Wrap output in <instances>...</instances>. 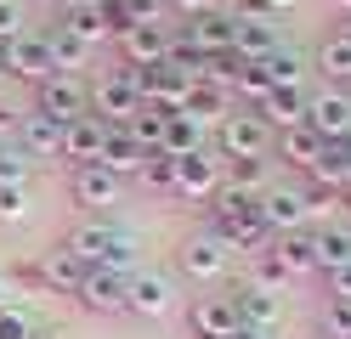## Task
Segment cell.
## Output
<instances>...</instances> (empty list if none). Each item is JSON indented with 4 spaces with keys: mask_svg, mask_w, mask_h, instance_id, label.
<instances>
[{
    "mask_svg": "<svg viewBox=\"0 0 351 339\" xmlns=\"http://www.w3.org/2000/svg\"><path fill=\"white\" fill-rule=\"evenodd\" d=\"M153 153H170V158H187V153H204V125L187 119V113H170L165 119V136Z\"/></svg>",
    "mask_w": 351,
    "mask_h": 339,
    "instance_id": "26",
    "label": "cell"
},
{
    "mask_svg": "<svg viewBox=\"0 0 351 339\" xmlns=\"http://www.w3.org/2000/svg\"><path fill=\"white\" fill-rule=\"evenodd\" d=\"M74 300L91 316H119L125 311V277L119 271H85L80 288H74Z\"/></svg>",
    "mask_w": 351,
    "mask_h": 339,
    "instance_id": "16",
    "label": "cell"
},
{
    "mask_svg": "<svg viewBox=\"0 0 351 339\" xmlns=\"http://www.w3.org/2000/svg\"><path fill=\"white\" fill-rule=\"evenodd\" d=\"M130 79H136V90H142V102H153V108H165V113H182V102H187V85L193 79H182L176 68H130Z\"/></svg>",
    "mask_w": 351,
    "mask_h": 339,
    "instance_id": "13",
    "label": "cell"
},
{
    "mask_svg": "<svg viewBox=\"0 0 351 339\" xmlns=\"http://www.w3.org/2000/svg\"><path fill=\"white\" fill-rule=\"evenodd\" d=\"M130 23H153V29H170V6L165 0H130Z\"/></svg>",
    "mask_w": 351,
    "mask_h": 339,
    "instance_id": "43",
    "label": "cell"
},
{
    "mask_svg": "<svg viewBox=\"0 0 351 339\" xmlns=\"http://www.w3.org/2000/svg\"><path fill=\"white\" fill-rule=\"evenodd\" d=\"M221 181H227V170H221V158H215L210 147L204 153H187V158H176V198H187V203H210L215 192H221Z\"/></svg>",
    "mask_w": 351,
    "mask_h": 339,
    "instance_id": "6",
    "label": "cell"
},
{
    "mask_svg": "<svg viewBox=\"0 0 351 339\" xmlns=\"http://www.w3.org/2000/svg\"><path fill=\"white\" fill-rule=\"evenodd\" d=\"M102 136H108V125L97 119V113H85V119H69V125H62V147H57V158H69L74 170H80V164H97Z\"/></svg>",
    "mask_w": 351,
    "mask_h": 339,
    "instance_id": "17",
    "label": "cell"
},
{
    "mask_svg": "<svg viewBox=\"0 0 351 339\" xmlns=\"http://www.w3.org/2000/svg\"><path fill=\"white\" fill-rule=\"evenodd\" d=\"M306 221H323V226H335L340 215V187H317V181H306Z\"/></svg>",
    "mask_w": 351,
    "mask_h": 339,
    "instance_id": "36",
    "label": "cell"
},
{
    "mask_svg": "<svg viewBox=\"0 0 351 339\" xmlns=\"http://www.w3.org/2000/svg\"><path fill=\"white\" fill-rule=\"evenodd\" d=\"M165 6H170V17H199L210 6H221V0H165Z\"/></svg>",
    "mask_w": 351,
    "mask_h": 339,
    "instance_id": "46",
    "label": "cell"
},
{
    "mask_svg": "<svg viewBox=\"0 0 351 339\" xmlns=\"http://www.w3.org/2000/svg\"><path fill=\"white\" fill-rule=\"evenodd\" d=\"M176 260H182V277L187 283H221L227 266H232V249L215 238V232H204V238H187Z\"/></svg>",
    "mask_w": 351,
    "mask_h": 339,
    "instance_id": "8",
    "label": "cell"
},
{
    "mask_svg": "<svg viewBox=\"0 0 351 339\" xmlns=\"http://www.w3.org/2000/svg\"><path fill=\"white\" fill-rule=\"evenodd\" d=\"M323 328H328V334H340V339H351V300L328 294V305H323Z\"/></svg>",
    "mask_w": 351,
    "mask_h": 339,
    "instance_id": "42",
    "label": "cell"
},
{
    "mask_svg": "<svg viewBox=\"0 0 351 339\" xmlns=\"http://www.w3.org/2000/svg\"><path fill=\"white\" fill-rule=\"evenodd\" d=\"M250 283H255V288H272V294H283L289 271H283V260H278L272 249H267V255H255V271H250Z\"/></svg>",
    "mask_w": 351,
    "mask_h": 339,
    "instance_id": "41",
    "label": "cell"
},
{
    "mask_svg": "<svg viewBox=\"0 0 351 339\" xmlns=\"http://www.w3.org/2000/svg\"><path fill=\"white\" fill-rule=\"evenodd\" d=\"M170 40H176V23L170 29H153V23H136V29L119 34V51H125V68H159L170 57Z\"/></svg>",
    "mask_w": 351,
    "mask_h": 339,
    "instance_id": "11",
    "label": "cell"
},
{
    "mask_svg": "<svg viewBox=\"0 0 351 339\" xmlns=\"http://www.w3.org/2000/svg\"><path fill=\"white\" fill-rule=\"evenodd\" d=\"M142 187H153V192H170L176 187V158L170 153H147V164H142Z\"/></svg>",
    "mask_w": 351,
    "mask_h": 339,
    "instance_id": "39",
    "label": "cell"
},
{
    "mask_svg": "<svg viewBox=\"0 0 351 339\" xmlns=\"http://www.w3.org/2000/svg\"><path fill=\"white\" fill-rule=\"evenodd\" d=\"M176 40L193 45L199 57L232 51V12H227V6H210V12H199V17H187L182 29H176Z\"/></svg>",
    "mask_w": 351,
    "mask_h": 339,
    "instance_id": "9",
    "label": "cell"
},
{
    "mask_svg": "<svg viewBox=\"0 0 351 339\" xmlns=\"http://www.w3.org/2000/svg\"><path fill=\"white\" fill-rule=\"evenodd\" d=\"M335 40H340V45H351V17L340 23V34H335Z\"/></svg>",
    "mask_w": 351,
    "mask_h": 339,
    "instance_id": "53",
    "label": "cell"
},
{
    "mask_svg": "<svg viewBox=\"0 0 351 339\" xmlns=\"http://www.w3.org/2000/svg\"><path fill=\"white\" fill-rule=\"evenodd\" d=\"M261 221H267L272 232H300V226H306V192L300 187H278V181H272V187L261 192Z\"/></svg>",
    "mask_w": 351,
    "mask_h": 339,
    "instance_id": "19",
    "label": "cell"
},
{
    "mask_svg": "<svg viewBox=\"0 0 351 339\" xmlns=\"http://www.w3.org/2000/svg\"><path fill=\"white\" fill-rule=\"evenodd\" d=\"M227 187H232V192H250V198H261V192L272 187V164H267V158H232Z\"/></svg>",
    "mask_w": 351,
    "mask_h": 339,
    "instance_id": "33",
    "label": "cell"
},
{
    "mask_svg": "<svg viewBox=\"0 0 351 339\" xmlns=\"http://www.w3.org/2000/svg\"><path fill=\"white\" fill-rule=\"evenodd\" d=\"M351 260V226H317V271L328 277V271H340Z\"/></svg>",
    "mask_w": 351,
    "mask_h": 339,
    "instance_id": "32",
    "label": "cell"
},
{
    "mask_svg": "<svg viewBox=\"0 0 351 339\" xmlns=\"http://www.w3.org/2000/svg\"><path fill=\"white\" fill-rule=\"evenodd\" d=\"M255 113L267 119V130H272V136L306 125V85H272V90H267V102H261Z\"/></svg>",
    "mask_w": 351,
    "mask_h": 339,
    "instance_id": "20",
    "label": "cell"
},
{
    "mask_svg": "<svg viewBox=\"0 0 351 339\" xmlns=\"http://www.w3.org/2000/svg\"><path fill=\"white\" fill-rule=\"evenodd\" d=\"M23 6H51V0H23Z\"/></svg>",
    "mask_w": 351,
    "mask_h": 339,
    "instance_id": "57",
    "label": "cell"
},
{
    "mask_svg": "<svg viewBox=\"0 0 351 339\" xmlns=\"http://www.w3.org/2000/svg\"><path fill=\"white\" fill-rule=\"evenodd\" d=\"M312 339H340V334H328V328H317V334H312Z\"/></svg>",
    "mask_w": 351,
    "mask_h": 339,
    "instance_id": "54",
    "label": "cell"
},
{
    "mask_svg": "<svg viewBox=\"0 0 351 339\" xmlns=\"http://www.w3.org/2000/svg\"><path fill=\"white\" fill-rule=\"evenodd\" d=\"M62 29H69V34L80 40V45H91V51L114 40V34H108V23H102V12H97V6H62Z\"/></svg>",
    "mask_w": 351,
    "mask_h": 339,
    "instance_id": "31",
    "label": "cell"
},
{
    "mask_svg": "<svg viewBox=\"0 0 351 339\" xmlns=\"http://www.w3.org/2000/svg\"><path fill=\"white\" fill-rule=\"evenodd\" d=\"M23 175H29V158L0 142V181H17V187H23Z\"/></svg>",
    "mask_w": 351,
    "mask_h": 339,
    "instance_id": "44",
    "label": "cell"
},
{
    "mask_svg": "<svg viewBox=\"0 0 351 339\" xmlns=\"http://www.w3.org/2000/svg\"><path fill=\"white\" fill-rule=\"evenodd\" d=\"M340 6H346V12H351V0H340Z\"/></svg>",
    "mask_w": 351,
    "mask_h": 339,
    "instance_id": "58",
    "label": "cell"
},
{
    "mask_svg": "<svg viewBox=\"0 0 351 339\" xmlns=\"http://www.w3.org/2000/svg\"><path fill=\"white\" fill-rule=\"evenodd\" d=\"M232 311H238V323H250V328H278L283 294L255 288V283H238V288H232Z\"/></svg>",
    "mask_w": 351,
    "mask_h": 339,
    "instance_id": "22",
    "label": "cell"
},
{
    "mask_svg": "<svg viewBox=\"0 0 351 339\" xmlns=\"http://www.w3.org/2000/svg\"><path fill=\"white\" fill-rule=\"evenodd\" d=\"M29 34V6L23 0H0V51H6L12 40Z\"/></svg>",
    "mask_w": 351,
    "mask_h": 339,
    "instance_id": "38",
    "label": "cell"
},
{
    "mask_svg": "<svg viewBox=\"0 0 351 339\" xmlns=\"http://www.w3.org/2000/svg\"><path fill=\"white\" fill-rule=\"evenodd\" d=\"M6 74L12 79H29V85H46L57 68H51V45L46 34H23V40H12L6 45Z\"/></svg>",
    "mask_w": 351,
    "mask_h": 339,
    "instance_id": "12",
    "label": "cell"
},
{
    "mask_svg": "<svg viewBox=\"0 0 351 339\" xmlns=\"http://www.w3.org/2000/svg\"><path fill=\"white\" fill-rule=\"evenodd\" d=\"M85 277V266L69 255V249H51L46 260H40V288H57V294H74Z\"/></svg>",
    "mask_w": 351,
    "mask_h": 339,
    "instance_id": "29",
    "label": "cell"
},
{
    "mask_svg": "<svg viewBox=\"0 0 351 339\" xmlns=\"http://www.w3.org/2000/svg\"><path fill=\"white\" fill-rule=\"evenodd\" d=\"M232 51L244 62H261L278 51V17H232Z\"/></svg>",
    "mask_w": 351,
    "mask_h": 339,
    "instance_id": "21",
    "label": "cell"
},
{
    "mask_svg": "<svg viewBox=\"0 0 351 339\" xmlns=\"http://www.w3.org/2000/svg\"><path fill=\"white\" fill-rule=\"evenodd\" d=\"M12 136H17V153L23 158H57V147H62V125L46 119V113H17Z\"/></svg>",
    "mask_w": 351,
    "mask_h": 339,
    "instance_id": "18",
    "label": "cell"
},
{
    "mask_svg": "<svg viewBox=\"0 0 351 339\" xmlns=\"http://www.w3.org/2000/svg\"><path fill=\"white\" fill-rule=\"evenodd\" d=\"M34 113H46L57 125L85 119L91 113V85H85V74H51L46 85H34Z\"/></svg>",
    "mask_w": 351,
    "mask_h": 339,
    "instance_id": "3",
    "label": "cell"
},
{
    "mask_svg": "<svg viewBox=\"0 0 351 339\" xmlns=\"http://www.w3.org/2000/svg\"><path fill=\"white\" fill-rule=\"evenodd\" d=\"M328 294H340V300H351V260L340 271H328Z\"/></svg>",
    "mask_w": 351,
    "mask_h": 339,
    "instance_id": "47",
    "label": "cell"
},
{
    "mask_svg": "<svg viewBox=\"0 0 351 339\" xmlns=\"http://www.w3.org/2000/svg\"><path fill=\"white\" fill-rule=\"evenodd\" d=\"M215 238H221L227 249H232V255H267V249L278 243V232H272V226L267 221H261V215H250V221H232V226H215Z\"/></svg>",
    "mask_w": 351,
    "mask_h": 339,
    "instance_id": "23",
    "label": "cell"
},
{
    "mask_svg": "<svg viewBox=\"0 0 351 339\" xmlns=\"http://www.w3.org/2000/svg\"><path fill=\"white\" fill-rule=\"evenodd\" d=\"M261 6H267V12L278 17V12H289V6H300V0H261Z\"/></svg>",
    "mask_w": 351,
    "mask_h": 339,
    "instance_id": "50",
    "label": "cell"
},
{
    "mask_svg": "<svg viewBox=\"0 0 351 339\" xmlns=\"http://www.w3.org/2000/svg\"><path fill=\"white\" fill-rule=\"evenodd\" d=\"M323 147H328V142H323L312 125H295V130H283V136H278V158H289L295 170H312L317 158H323Z\"/></svg>",
    "mask_w": 351,
    "mask_h": 339,
    "instance_id": "27",
    "label": "cell"
},
{
    "mask_svg": "<svg viewBox=\"0 0 351 339\" xmlns=\"http://www.w3.org/2000/svg\"><path fill=\"white\" fill-rule=\"evenodd\" d=\"M232 108H238V102H232V90L204 85V79H193V85H187V102H182V113H187V119H199V125H221Z\"/></svg>",
    "mask_w": 351,
    "mask_h": 339,
    "instance_id": "24",
    "label": "cell"
},
{
    "mask_svg": "<svg viewBox=\"0 0 351 339\" xmlns=\"http://www.w3.org/2000/svg\"><path fill=\"white\" fill-rule=\"evenodd\" d=\"M12 125H17V113H12V108H0V136H12Z\"/></svg>",
    "mask_w": 351,
    "mask_h": 339,
    "instance_id": "51",
    "label": "cell"
},
{
    "mask_svg": "<svg viewBox=\"0 0 351 339\" xmlns=\"http://www.w3.org/2000/svg\"><path fill=\"white\" fill-rule=\"evenodd\" d=\"M0 339H34V323H29V316L23 311H0Z\"/></svg>",
    "mask_w": 351,
    "mask_h": 339,
    "instance_id": "45",
    "label": "cell"
},
{
    "mask_svg": "<svg viewBox=\"0 0 351 339\" xmlns=\"http://www.w3.org/2000/svg\"><path fill=\"white\" fill-rule=\"evenodd\" d=\"M17 221H29V187L0 181V226H17Z\"/></svg>",
    "mask_w": 351,
    "mask_h": 339,
    "instance_id": "40",
    "label": "cell"
},
{
    "mask_svg": "<svg viewBox=\"0 0 351 339\" xmlns=\"http://www.w3.org/2000/svg\"><path fill=\"white\" fill-rule=\"evenodd\" d=\"M136 108H142V90H136V79H130V68H114V74H102L91 85V113L102 125H130Z\"/></svg>",
    "mask_w": 351,
    "mask_h": 339,
    "instance_id": "4",
    "label": "cell"
},
{
    "mask_svg": "<svg viewBox=\"0 0 351 339\" xmlns=\"http://www.w3.org/2000/svg\"><path fill=\"white\" fill-rule=\"evenodd\" d=\"M34 339H69L62 328H34Z\"/></svg>",
    "mask_w": 351,
    "mask_h": 339,
    "instance_id": "52",
    "label": "cell"
},
{
    "mask_svg": "<svg viewBox=\"0 0 351 339\" xmlns=\"http://www.w3.org/2000/svg\"><path fill=\"white\" fill-rule=\"evenodd\" d=\"M227 339H272V328H250V323H238Z\"/></svg>",
    "mask_w": 351,
    "mask_h": 339,
    "instance_id": "48",
    "label": "cell"
},
{
    "mask_svg": "<svg viewBox=\"0 0 351 339\" xmlns=\"http://www.w3.org/2000/svg\"><path fill=\"white\" fill-rule=\"evenodd\" d=\"M125 311L159 323V316L176 311V283L159 277V271H130V277H125Z\"/></svg>",
    "mask_w": 351,
    "mask_h": 339,
    "instance_id": "7",
    "label": "cell"
},
{
    "mask_svg": "<svg viewBox=\"0 0 351 339\" xmlns=\"http://www.w3.org/2000/svg\"><path fill=\"white\" fill-rule=\"evenodd\" d=\"M306 125H312L323 142H346L351 136V90L346 85L306 90Z\"/></svg>",
    "mask_w": 351,
    "mask_h": 339,
    "instance_id": "5",
    "label": "cell"
},
{
    "mask_svg": "<svg viewBox=\"0 0 351 339\" xmlns=\"http://www.w3.org/2000/svg\"><path fill=\"white\" fill-rule=\"evenodd\" d=\"M62 6H97V0H62Z\"/></svg>",
    "mask_w": 351,
    "mask_h": 339,
    "instance_id": "55",
    "label": "cell"
},
{
    "mask_svg": "<svg viewBox=\"0 0 351 339\" xmlns=\"http://www.w3.org/2000/svg\"><path fill=\"white\" fill-rule=\"evenodd\" d=\"M69 255L85 266V271H119V277H130V271H142L136 266V238L125 232V226H108V221H85L69 232Z\"/></svg>",
    "mask_w": 351,
    "mask_h": 339,
    "instance_id": "1",
    "label": "cell"
},
{
    "mask_svg": "<svg viewBox=\"0 0 351 339\" xmlns=\"http://www.w3.org/2000/svg\"><path fill=\"white\" fill-rule=\"evenodd\" d=\"M306 181H317V187H351V153H346V142H328L323 147V158L312 170H306Z\"/></svg>",
    "mask_w": 351,
    "mask_h": 339,
    "instance_id": "30",
    "label": "cell"
},
{
    "mask_svg": "<svg viewBox=\"0 0 351 339\" xmlns=\"http://www.w3.org/2000/svg\"><path fill=\"white\" fill-rule=\"evenodd\" d=\"M317 68H323V85H346V90H351V45H340V40H323Z\"/></svg>",
    "mask_w": 351,
    "mask_h": 339,
    "instance_id": "35",
    "label": "cell"
},
{
    "mask_svg": "<svg viewBox=\"0 0 351 339\" xmlns=\"http://www.w3.org/2000/svg\"><path fill=\"white\" fill-rule=\"evenodd\" d=\"M187 328H193V339H227L238 328L232 294H199V300L187 305Z\"/></svg>",
    "mask_w": 351,
    "mask_h": 339,
    "instance_id": "14",
    "label": "cell"
},
{
    "mask_svg": "<svg viewBox=\"0 0 351 339\" xmlns=\"http://www.w3.org/2000/svg\"><path fill=\"white\" fill-rule=\"evenodd\" d=\"M278 136L267 130L255 108H232L221 125H215V158H267Z\"/></svg>",
    "mask_w": 351,
    "mask_h": 339,
    "instance_id": "2",
    "label": "cell"
},
{
    "mask_svg": "<svg viewBox=\"0 0 351 339\" xmlns=\"http://www.w3.org/2000/svg\"><path fill=\"white\" fill-rule=\"evenodd\" d=\"M261 68H267L272 85H306V57H295L289 45H278L272 57H261Z\"/></svg>",
    "mask_w": 351,
    "mask_h": 339,
    "instance_id": "34",
    "label": "cell"
},
{
    "mask_svg": "<svg viewBox=\"0 0 351 339\" xmlns=\"http://www.w3.org/2000/svg\"><path fill=\"white\" fill-rule=\"evenodd\" d=\"M69 192H74L80 210H114V203L125 198V181L108 175L102 164H80V170L69 175Z\"/></svg>",
    "mask_w": 351,
    "mask_h": 339,
    "instance_id": "10",
    "label": "cell"
},
{
    "mask_svg": "<svg viewBox=\"0 0 351 339\" xmlns=\"http://www.w3.org/2000/svg\"><path fill=\"white\" fill-rule=\"evenodd\" d=\"M12 300H17V288H12V277H0V311H12Z\"/></svg>",
    "mask_w": 351,
    "mask_h": 339,
    "instance_id": "49",
    "label": "cell"
},
{
    "mask_svg": "<svg viewBox=\"0 0 351 339\" xmlns=\"http://www.w3.org/2000/svg\"><path fill=\"white\" fill-rule=\"evenodd\" d=\"M46 45H51V68H57V74H85V68H91V45H80L62 23H51Z\"/></svg>",
    "mask_w": 351,
    "mask_h": 339,
    "instance_id": "28",
    "label": "cell"
},
{
    "mask_svg": "<svg viewBox=\"0 0 351 339\" xmlns=\"http://www.w3.org/2000/svg\"><path fill=\"white\" fill-rule=\"evenodd\" d=\"M165 119H170L165 108H153V102H142V108H136V119H130L125 130H130V136H136V142H142V147L153 153V147H159V136H165Z\"/></svg>",
    "mask_w": 351,
    "mask_h": 339,
    "instance_id": "37",
    "label": "cell"
},
{
    "mask_svg": "<svg viewBox=\"0 0 351 339\" xmlns=\"http://www.w3.org/2000/svg\"><path fill=\"white\" fill-rule=\"evenodd\" d=\"M97 164L108 170V175H142V164H147V147L130 136L125 125H108V136H102V153H97Z\"/></svg>",
    "mask_w": 351,
    "mask_h": 339,
    "instance_id": "15",
    "label": "cell"
},
{
    "mask_svg": "<svg viewBox=\"0 0 351 339\" xmlns=\"http://www.w3.org/2000/svg\"><path fill=\"white\" fill-rule=\"evenodd\" d=\"M272 255L283 260L289 277H306V271H317V232H312V226H300V232H278Z\"/></svg>",
    "mask_w": 351,
    "mask_h": 339,
    "instance_id": "25",
    "label": "cell"
},
{
    "mask_svg": "<svg viewBox=\"0 0 351 339\" xmlns=\"http://www.w3.org/2000/svg\"><path fill=\"white\" fill-rule=\"evenodd\" d=\"M0 85H6V51H0Z\"/></svg>",
    "mask_w": 351,
    "mask_h": 339,
    "instance_id": "56",
    "label": "cell"
}]
</instances>
